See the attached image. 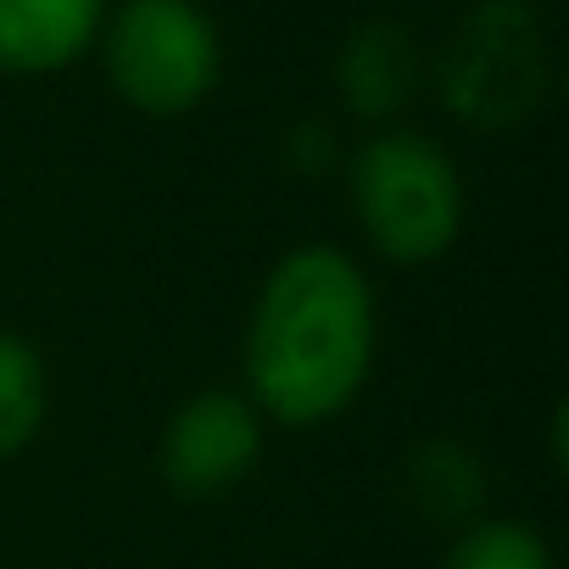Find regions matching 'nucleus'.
I'll list each match as a JSON object with an SVG mask.
<instances>
[{"label":"nucleus","mask_w":569,"mask_h":569,"mask_svg":"<svg viewBox=\"0 0 569 569\" xmlns=\"http://www.w3.org/2000/svg\"><path fill=\"white\" fill-rule=\"evenodd\" d=\"M408 84H413V51L397 29H369L341 51V96L363 118L391 112L408 96Z\"/></svg>","instance_id":"7"},{"label":"nucleus","mask_w":569,"mask_h":569,"mask_svg":"<svg viewBox=\"0 0 569 569\" xmlns=\"http://www.w3.org/2000/svg\"><path fill=\"white\" fill-rule=\"evenodd\" d=\"M352 207H358L369 246L397 268L447 257V246L463 229L458 168L436 140L413 129L375 134L352 157Z\"/></svg>","instance_id":"2"},{"label":"nucleus","mask_w":569,"mask_h":569,"mask_svg":"<svg viewBox=\"0 0 569 569\" xmlns=\"http://www.w3.org/2000/svg\"><path fill=\"white\" fill-rule=\"evenodd\" d=\"M101 29V0H0V73H57Z\"/></svg>","instance_id":"6"},{"label":"nucleus","mask_w":569,"mask_h":569,"mask_svg":"<svg viewBox=\"0 0 569 569\" xmlns=\"http://www.w3.org/2000/svg\"><path fill=\"white\" fill-rule=\"evenodd\" d=\"M375 291L341 246L284 251L246 325V397L262 419L325 425L347 413L375 369Z\"/></svg>","instance_id":"1"},{"label":"nucleus","mask_w":569,"mask_h":569,"mask_svg":"<svg viewBox=\"0 0 569 569\" xmlns=\"http://www.w3.org/2000/svg\"><path fill=\"white\" fill-rule=\"evenodd\" d=\"M408 497L430 519H463L480 502V463L458 441H425L408 463Z\"/></svg>","instance_id":"9"},{"label":"nucleus","mask_w":569,"mask_h":569,"mask_svg":"<svg viewBox=\"0 0 569 569\" xmlns=\"http://www.w3.org/2000/svg\"><path fill=\"white\" fill-rule=\"evenodd\" d=\"M118 96L151 118L190 112L218 84V34L196 0H129L107 29Z\"/></svg>","instance_id":"3"},{"label":"nucleus","mask_w":569,"mask_h":569,"mask_svg":"<svg viewBox=\"0 0 569 569\" xmlns=\"http://www.w3.org/2000/svg\"><path fill=\"white\" fill-rule=\"evenodd\" d=\"M441 569H552V552L519 519H475L458 530Z\"/></svg>","instance_id":"10"},{"label":"nucleus","mask_w":569,"mask_h":569,"mask_svg":"<svg viewBox=\"0 0 569 569\" xmlns=\"http://www.w3.org/2000/svg\"><path fill=\"white\" fill-rule=\"evenodd\" d=\"M46 402H51V386H46L40 352L23 336L0 330V458L23 452L40 436Z\"/></svg>","instance_id":"8"},{"label":"nucleus","mask_w":569,"mask_h":569,"mask_svg":"<svg viewBox=\"0 0 569 569\" xmlns=\"http://www.w3.org/2000/svg\"><path fill=\"white\" fill-rule=\"evenodd\" d=\"M262 458V413L246 391H196L157 441V469L179 497H223Z\"/></svg>","instance_id":"5"},{"label":"nucleus","mask_w":569,"mask_h":569,"mask_svg":"<svg viewBox=\"0 0 569 569\" xmlns=\"http://www.w3.org/2000/svg\"><path fill=\"white\" fill-rule=\"evenodd\" d=\"M541 34H536V12L519 0H491L480 7L452 57H447V101L469 118V123H513L536 107L541 90Z\"/></svg>","instance_id":"4"}]
</instances>
